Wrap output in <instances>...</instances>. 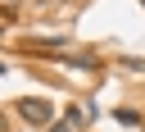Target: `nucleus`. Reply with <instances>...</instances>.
Masks as SVG:
<instances>
[{
  "label": "nucleus",
  "instance_id": "1",
  "mask_svg": "<svg viewBox=\"0 0 145 132\" xmlns=\"http://www.w3.org/2000/svg\"><path fill=\"white\" fill-rule=\"evenodd\" d=\"M14 114H18L23 123H32V127H54V105H50L45 96H23V100H14Z\"/></svg>",
  "mask_w": 145,
  "mask_h": 132
},
{
  "label": "nucleus",
  "instance_id": "2",
  "mask_svg": "<svg viewBox=\"0 0 145 132\" xmlns=\"http://www.w3.org/2000/svg\"><path fill=\"white\" fill-rule=\"evenodd\" d=\"M77 123H82V114H77V109H68V118H59L50 132H77Z\"/></svg>",
  "mask_w": 145,
  "mask_h": 132
},
{
  "label": "nucleus",
  "instance_id": "3",
  "mask_svg": "<svg viewBox=\"0 0 145 132\" xmlns=\"http://www.w3.org/2000/svg\"><path fill=\"white\" fill-rule=\"evenodd\" d=\"M113 118H118V123H122V127H136V123H140V114H136V109H118V114H113Z\"/></svg>",
  "mask_w": 145,
  "mask_h": 132
},
{
  "label": "nucleus",
  "instance_id": "4",
  "mask_svg": "<svg viewBox=\"0 0 145 132\" xmlns=\"http://www.w3.org/2000/svg\"><path fill=\"white\" fill-rule=\"evenodd\" d=\"M140 9H145V0H140Z\"/></svg>",
  "mask_w": 145,
  "mask_h": 132
}]
</instances>
